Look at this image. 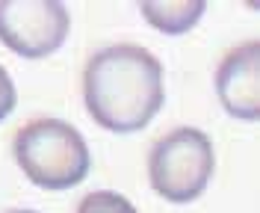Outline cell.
<instances>
[{
	"label": "cell",
	"instance_id": "obj_8",
	"mask_svg": "<svg viewBox=\"0 0 260 213\" xmlns=\"http://www.w3.org/2000/svg\"><path fill=\"white\" fill-rule=\"evenodd\" d=\"M15 101H18L15 83H12V77H9V74H6V68L0 66V121H3L6 115L15 110Z\"/></svg>",
	"mask_w": 260,
	"mask_h": 213
},
{
	"label": "cell",
	"instance_id": "obj_4",
	"mask_svg": "<svg viewBox=\"0 0 260 213\" xmlns=\"http://www.w3.org/2000/svg\"><path fill=\"white\" fill-rule=\"evenodd\" d=\"M71 30V15L56 0H3L0 42L24 59H45L59 50Z\"/></svg>",
	"mask_w": 260,
	"mask_h": 213
},
{
	"label": "cell",
	"instance_id": "obj_7",
	"mask_svg": "<svg viewBox=\"0 0 260 213\" xmlns=\"http://www.w3.org/2000/svg\"><path fill=\"white\" fill-rule=\"evenodd\" d=\"M77 213H139L124 196L110 193V190H98L80 201Z\"/></svg>",
	"mask_w": 260,
	"mask_h": 213
},
{
	"label": "cell",
	"instance_id": "obj_1",
	"mask_svg": "<svg viewBox=\"0 0 260 213\" xmlns=\"http://www.w3.org/2000/svg\"><path fill=\"white\" fill-rule=\"evenodd\" d=\"M83 98L104 131H142L166 101L162 63L139 45H110L86 63Z\"/></svg>",
	"mask_w": 260,
	"mask_h": 213
},
{
	"label": "cell",
	"instance_id": "obj_6",
	"mask_svg": "<svg viewBox=\"0 0 260 213\" xmlns=\"http://www.w3.org/2000/svg\"><path fill=\"white\" fill-rule=\"evenodd\" d=\"M139 9H142V15H145L151 27H157V30L169 36H180L198 24V18L204 15L207 3L204 0H192V3H186V0H166V3L142 0Z\"/></svg>",
	"mask_w": 260,
	"mask_h": 213
},
{
	"label": "cell",
	"instance_id": "obj_5",
	"mask_svg": "<svg viewBox=\"0 0 260 213\" xmlns=\"http://www.w3.org/2000/svg\"><path fill=\"white\" fill-rule=\"evenodd\" d=\"M219 101L234 118L254 121L260 115V42L234 48L216 68Z\"/></svg>",
	"mask_w": 260,
	"mask_h": 213
},
{
	"label": "cell",
	"instance_id": "obj_3",
	"mask_svg": "<svg viewBox=\"0 0 260 213\" xmlns=\"http://www.w3.org/2000/svg\"><path fill=\"white\" fill-rule=\"evenodd\" d=\"M216 169L210 136L198 128H178L160 136L148 157L154 193L172 204H189L207 190Z\"/></svg>",
	"mask_w": 260,
	"mask_h": 213
},
{
	"label": "cell",
	"instance_id": "obj_2",
	"mask_svg": "<svg viewBox=\"0 0 260 213\" xmlns=\"http://www.w3.org/2000/svg\"><path fill=\"white\" fill-rule=\"evenodd\" d=\"M15 160L42 190H71L92 169L89 145L77 128L59 118H36L15 133Z\"/></svg>",
	"mask_w": 260,
	"mask_h": 213
},
{
	"label": "cell",
	"instance_id": "obj_9",
	"mask_svg": "<svg viewBox=\"0 0 260 213\" xmlns=\"http://www.w3.org/2000/svg\"><path fill=\"white\" fill-rule=\"evenodd\" d=\"M12 213H36V210H12Z\"/></svg>",
	"mask_w": 260,
	"mask_h": 213
}]
</instances>
